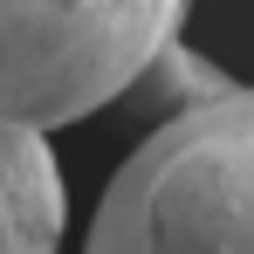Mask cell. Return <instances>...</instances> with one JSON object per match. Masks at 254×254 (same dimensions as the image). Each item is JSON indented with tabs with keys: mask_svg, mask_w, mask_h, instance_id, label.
Segmentation results:
<instances>
[{
	"mask_svg": "<svg viewBox=\"0 0 254 254\" xmlns=\"http://www.w3.org/2000/svg\"><path fill=\"white\" fill-rule=\"evenodd\" d=\"M83 254H254V89L144 130L89 213Z\"/></svg>",
	"mask_w": 254,
	"mask_h": 254,
	"instance_id": "1",
	"label": "cell"
},
{
	"mask_svg": "<svg viewBox=\"0 0 254 254\" xmlns=\"http://www.w3.org/2000/svg\"><path fill=\"white\" fill-rule=\"evenodd\" d=\"M186 14V0H0V124L62 130L110 110Z\"/></svg>",
	"mask_w": 254,
	"mask_h": 254,
	"instance_id": "2",
	"label": "cell"
},
{
	"mask_svg": "<svg viewBox=\"0 0 254 254\" xmlns=\"http://www.w3.org/2000/svg\"><path fill=\"white\" fill-rule=\"evenodd\" d=\"M69 192L48 130L0 124V254H62Z\"/></svg>",
	"mask_w": 254,
	"mask_h": 254,
	"instance_id": "3",
	"label": "cell"
},
{
	"mask_svg": "<svg viewBox=\"0 0 254 254\" xmlns=\"http://www.w3.org/2000/svg\"><path fill=\"white\" fill-rule=\"evenodd\" d=\"M227 89H241V83H234L220 62H206L192 42L172 35V42L124 83V96H117L110 110H124L130 124H144V130H158V124H172V117H186V110L213 103V96H227Z\"/></svg>",
	"mask_w": 254,
	"mask_h": 254,
	"instance_id": "4",
	"label": "cell"
},
{
	"mask_svg": "<svg viewBox=\"0 0 254 254\" xmlns=\"http://www.w3.org/2000/svg\"><path fill=\"white\" fill-rule=\"evenodd\" d=\"M186 7H192V0H186Z\"/></svg>",
	"mask_w": 254,
	"mask_h": 254,
	"instance_id": "5",
	"label": "cell"
}]
</instances>
